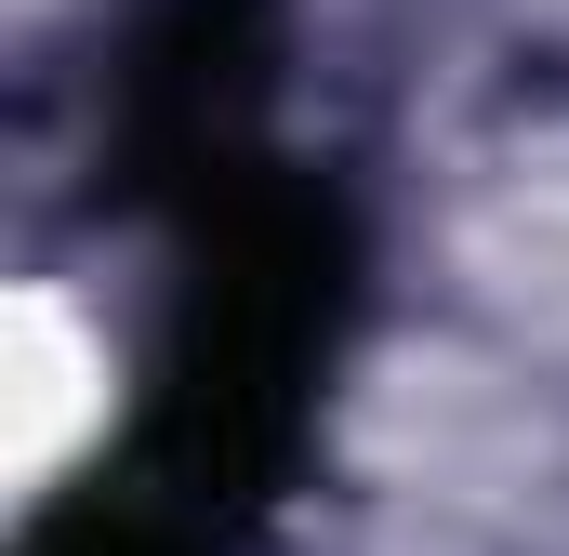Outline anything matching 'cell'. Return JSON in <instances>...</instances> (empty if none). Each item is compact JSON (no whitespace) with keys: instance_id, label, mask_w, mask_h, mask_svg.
I'll return each mask as SVG.
<instances>
[{"instance_id":"obj_2","label":"cell","mask_w":569,"mask_h":556,"mask_svg":"<svg viewBox=\"0 0 569 556\" xmlns=\"http://www.w3.org/2000/svg\"><path fill=\"white\" fill-rule=\"evenodd\" d=\"M266 80H279V0H159L120 53L107 120V199L120 212H199L266 159Z\"/></svg>"},{"instance_id":"obj_1","label":"cell","mask_w":569,"mask_h":556,"mask_svg":"<svg viewBox=\"0 0 569 556\" xmlns=\"http://www.w3.org/2000/svg\"><path fill=\"white\" fill-rule=\"evenodd\" d=\"M172 318L146 358V398L120 450L53 490L27 556H239L252 517L279 504L318 371L358 305V226L331 186L252 159L199 212H172Z\"/></svg>"}]
</instances>
